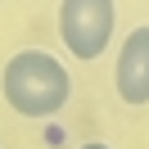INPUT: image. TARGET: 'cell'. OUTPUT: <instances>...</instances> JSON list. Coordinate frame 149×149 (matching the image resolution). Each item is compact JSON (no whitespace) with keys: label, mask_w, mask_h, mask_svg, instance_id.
Segmentation results:
<instances>
[{"label":"cell","mask_w":149,"mask_h":149,"mask_svg":"<svg viewBox=\"0 0 149 149\" xmlns=\"http://www.w3.org/2000/svg\"><path fill=\"white\" fill-rule=\"evenodd\" d=\"M0 95L18 118H54L72 100V77L50 50H18L0 68Z\"/></svg>","instance_id":"1"},{"label":"cell","mask_w":149,"mask_h":149,"mask_svg":"<svg viewBox=\"0 0 149 149\" xmlns=\"http://www.w3.org/2000/svg\"><path fill=\"white\" fill-rule=\"evenodd\" d=\"M113 27H118V0H59V41L81 63L109 50Z\"/></svg>","instance_id":"2"},{"label":"cell","mask_w":149,"mask_h":149,"mask_svg":"<svg viewBox=\"0 0 149 149\" xmlns=\"http://www.w3.org/2000/svg\"><path fill=\"white\" fill-rule=\"evenodd\" d=\"M113 86H118V100L131 109L149 104V23L127 32L118 50V68H113Z\"/></svg>","instance_id":"3"},{"label":"cell","mask_w":149,"mask_h":149,"mask_svg":"<svg viewBox=\"0 0 149 149\" xmlns=\"http://www.w3.org/2000/svg\"><path fill=\"white\" fill-rule=\"evenodd\" d=\"M77 149H113V145H104V140H86V145H77Z\"/></svg>","instance_id":"4"}]
</instances>
